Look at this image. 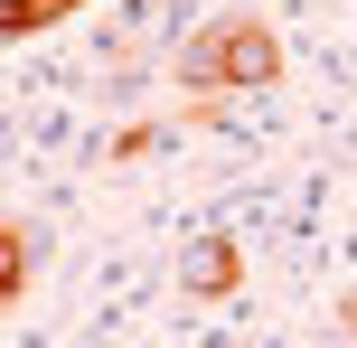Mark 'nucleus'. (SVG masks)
I'll return each instance as SVG.
<instances>
[{"label":"nucleus","instance_id":"f257e3e1","mask_svg":"<svg viewBox=\"0 0 357 348\" xmlns=\"http://www.w3.org/2000/svg\"><path fill=\"white\" fill-rule=\"evenodd\" d=\"M282 75V38L264 29V19H216V29H197L188 47H178V85L188 94H235V85H273Z\"/></svg>","mask_w":357,"mask_h":348},{"label":"nucleus","instance_id":"f03ea898","mask_svg":"<svg viewBox=\"0 0 357 348\" xmlns=\"http://www.w3.org/2000/svg\"><path fill=\"white\" fill-rule=\"evenodd\" d=\"M235 282H245V255H235V236H197L188 255H178V292H188V301H226Z\"/></svg>","mask_w":357,"mask_h":348},{"label":"nucleus","instance_id":"7ed1b4c3","mask_svg":"<svg viewBox=\"0 0 357 348\" xmlns=\"http://www.w3.org/2000/svg\"><path fill=\"white\" fill-rule=\"evenodd\" d=\"M19 282H29V236L0 226V292H19Z\"/></svg>","mask_w":357,"mask_h":348},{"label":"nucleus","instance_id":"20e7f679","mask_svg":"<svg viewBox=\"0 0 357 348\" xmlns=\"http://www.w3.org/2000/svg\"><path fill=\"white\" fill-rule=\"evenodd\" d=\"M348 330H357V292H348Z\"/></svg>","mask_w":357,"mask_h":348}]
</instances>
